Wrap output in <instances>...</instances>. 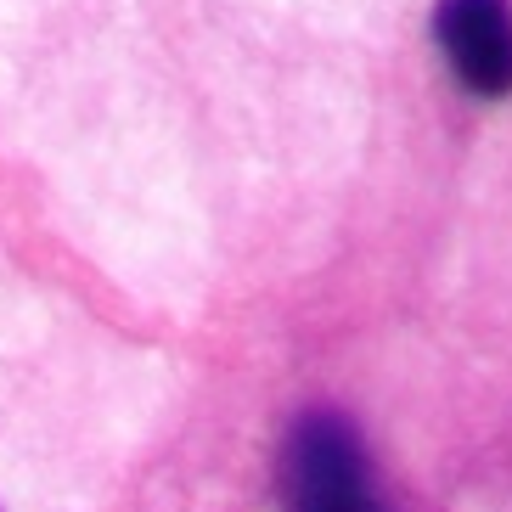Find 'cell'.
Listing matches in <instances>:
<instances>
[{"label": "cell", "mask_w": 512, "mask_h": 512, "mask_svg": "<svg viewBox=\"0 0 512 512\" xmlns=\"http://www.w3.org/2000/svg\"><path fill=\"white\" fill-rule=\"evenodd\" d=\"M434 40L473 96H512V0H439Z\"/></svg>", "instance_id": "2"}, {"label": "cell", "mask_w": 512, "mask_h": 512, "mask_svg": "<svg viewBox=\"0 0 512 512\" xmlns=\"http://www.w3.org/2000/svg\"><path fill=\"white\" fill-rule=\"evenodd\" d=\"M332 512H377V501L361 496V501H344V507H332Z\"/></svg>", "instance_id": "3"}, {"label": "cell", "mask_w": 512, "mask_h": 512, "mask_svg": "<svg viewBox=\"0 0 512 512\" xmlns=\"http://www.w3.org/2000/svg\"><path fill=\"white\" fill-rule=\"evenodd\" d=\"M282 490H287V512H332L344 501L372 496L355 422L338 417V411H310V417L293 422L282 456Z\"/></svg>", "instance_id": "1"}]
</instances>
